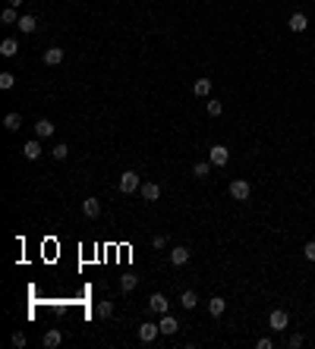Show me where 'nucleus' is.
I'll return each instance as SVG.
<instances>
[{"label": "nucleus", "mask_w": 315, "mask_h": 349, "mask_svg": "<svg viewBox=\"0 0 315 349\" xmlns=\"http://www.w3.org/2000/svg\"><path fill=\"white\" fill-rule=\"evenodd\" d=\"M139 189H142L139 173H135V170H123V173H120V192L130 195V192H139Z\"/></svg>", "instance_id": "f257e3e1"}, {"label": "nucleus", "mask_w": 315, "mask_h": 349, "mask_svg": "<svg viewBox=\"0 0 315 349\" xmlns=\"http://www.w3.org/2000/svg\"><path fill=\"white\" fill-rule=\"evenodd\" d=\"M208 160H211V167H224L227 160H230V148H224V145H211V148H208Z\"/></svg>", "instance_id": "f03ea898"}, {"label": "nucleus", "mask_w": 315, "mask_h": 349, "mask_svg": "<svg viewBox=\"0 0 315 349\" xmlns=\"http://www.w3.org/2000/svg\"><path fill=\"white\" fill-rule=\"evenodd\" d=\"M249 192H252V186L246 180H233L230 183V198L233 201H246V198H249Z\"/></svg>", "instance_id": "7ed1b4c3"}, {"label": "nucleus", "mask_w": 315, "mask_h": 349, "mask_svg": "<svg viewBox=\"0 0 315 349\" xmlns=\"http://www.w3.org/2000/svg\"><path fill=\"white\" fill-rule=\"evenodd\" d=\"M268 324H271V330H287V324H290V314H287L284 309H274L268 314Z\"/></svg>", "instance_id": "20e7f679"}, {"label": "nucleus", "mask_w": 315, "mask_h": 349, "mask_svg": "<svg viewBox=\"0 0 315 349\" xmlns=\"http://www.w3.org/2000/svg\"><path fill=\"white\" fill-rule=\"evenodd\" d=\"M186 261H189V249H186V245H174V249H170V265L183 268Z\"/></svg>", "instance_id": "39448f33"}, {"label": "nucleus", "mask_w": 315, "mask_h": 349, "mask_svg": "<svg viewBox=\"0 0 315 349\" xmlns=\"http://www.w3.org/2000/svg\"><path fill=\"white\" fill-rule=\"evenodd\" d=\"M158 334H161V324H151V321H145V324L139 327V340H142V343H155Z\"/></svg>", "instance_id": "423d86ee"}, {"label": "nucleus", "mask_w": 315, "mask_h": 349, "mask_svg": "<svg viewBox=\"0 0 315 349\" xmlns=\"http://www.w3.org/2000/svg\"><path fill=\"white\" fill-rule=\"evenodd\" d=\"M177 330H180V321H177L170 311H164V314H161V334L170 337V334H177Z\"/></svg>", "instance_id": "0eeeda50"}, {"label": "nucleus", "mask_w": 315, "mask_h": 349, "mask_svg": "<svg viewBox=\"0 0 315 349\" xmlns=\"http://www.w3.org/2000/svg\"><path fill=\"white\" fill-rule=\"evenodd\" d=\"M148 309L158 311V314H164V311H167V296H164V293H151V296H148Z\"/></svg>", "instance_id": "6e6552de"}, {"label": "nucleus", "mask_w": 315, "mask_h": 349, "mask_svg": "<svg viewBox=\"0 0 315 349\" xmlns=\"http://www.w3.org/2000/svg\"><path fill=\"white\" fill-rule=\"evenodd\" d=\"M287 25H290V32H296V35H300V32H306V29H309V19H306V13H293Z\"/></svg>", "instance_id": "1a4fd4ad"}, {"label": "nucleus", "mask_w": 315, "mask_h": 349, "mask_svg": "<svg viewBox=\"0 0 315 349\" xmlns=\"http://www.w3.org/2000/svg\"><path fill=\"white\" fill-rule=\"evenodd\" d=\"M142 198H145V201H158L161 198V186L158 183H142Z\"/></svg>", "instance_id": "9d476101"}, {"label": "nucleus", "mask_w": 315, "mask_h": 349, "mask_svg": "<svg viewBox=\"0 0 315 349\" xmlns=\"http://www.w3.org/2000/svg\"><path fill=\"white\" fill-rule=\"evenodd\" d=\"M192 95L208 98V95H211V79H205V76H202V79H195V82H192Z\"/></svg>", "instance_id": "9b49d317"}, {"label": "nucleus", "mask_w": 315, "mask_h": 349, "mask_svg": "<svg viewBox=\"0 0 315 349\" xmlns=\"http://www.w3.org/2000/svg\"><path fill=\"white\" fill-rule=\"evenodd\" d=\"M224 311H227V302L221 299V296H215V299H208V314H211V318H221Z\"/></svg>", "instance_id": "f8f14e48"}, {"label": "nucleus", "mask_w": 315, "mask_h": 349, "mask_svg": "<svg viewBox=\"0 0 315 349\" xmlns=\"http://www.w3.org/2000/svg\"><path fill=\"white\" fill-rule=\"evenodd\" d=\"M54 135V123L50 120H38L35 123V139H50Z\"/></svg>", "instance_id": "ddd939ff"}, {"label": "nucleus", "mask_w": 315, "mask_h": 349, "mask_svg": "<svg viewBox=\"0 0 315 349\" xmlns=\"http://www.w3.org/2000/svg\"><path fill=\"white\" fill-rule=\"evenodd\" d=\"M45 63H47V66H60V63H63V50H60V47H47V50H45Z\"/></svg>", "instance_id": "4468645a"}, {"label": "nucleus", "mask_w": 315, "mask_h": 349, "mask_svg": "<svg viewBox=\"0 0 315 349\" xmlns=\"http://www.w3.org/2000/svg\"><path fill=\"white\" fill-rule=\"evenodd\" d=\"M41 343H45L47 349H57V346L63 343V334H60V330L54 327V330H47V334H45V340H41Z\"/></svg>", "instance_id": "2eb2a0df"}, {"label": "nucleus", "mask_w": 315, "mask_h": 349, "mask_svg": "<svg viewBox=\"0 0 315 349\" xmlns=\"http://www.w3.org/2000/svg\"><path fill=\"white\" fill-rule=\"evenodd\" d=\"M22 155L29 157V160H38L41 157V142L38 139H32V142H25V148H22Z\"/></svg>", "instance_id": "dca6fc26"}, {"label": "nucleus", "mask_w": 315, "mask_h": 349, "mask_svg": "<svg viewBox=\"0 0 315 349\" xmlns=\"http://www.w3.org/2000/svg\"><path fill=\"white\" fill-rule=\"evenodd\" d=\"M35 29H38V19H35V16H29V13H25V16H19V32H25V35H32Z\"/></svg>", "instance_id": "f3484780"}, {"label": "nucleus", "mask_w": 315, "mask_h": 349, "mask_svg": "<svg viewBox=\"0 0 315 349\" xmlns=\"http://www.w3.org/2000/svg\"><path fill=\"white\" fill-rule=\"evenodd\" d=\"M0 54H3V57H16V54H19L16 38H3V41H0Z\"/></svg>", "instance_id": "a211bd4d"}, {"label": "nucleus", "mask_w": 315, "mask_h": 349, "mask_svg": "<svg viewBox=\"0 0 315 349\" xmlns=\"http://www.w3.org/2000/svg\"><path fill=\"white\" fill-rule=\"evenodd\" d=\"M82 214H85V217H98V214H101L98 198H85V201H82Z\"/></svg>", "instance_id": "6ab92c4d"}, {"label": "nucleus", "mask_w": 315, "mask_h": 349, "mask_svg": "<svg viewBox=\"0 0 315 349\" xmlns=\"http://www.w3.org/2000/svg\"><path fill=\"white\" fill-rule=\"evenodd\" d=\"M19 126H22V116L16 114V110H13V114H6V116H3V129L16 132V129H19Z\"/></svg>", "instance_id": "aec40b11"}, {"label": "nucleus", "mask_w": 315, "mask_h": 349, "mask_svg": "<svg viewBox=\"0 0 315 349\" xmlns=\"http://www.w3.org/2000/svg\"><path fill=\"white\" fill-rule=\"evenodd\" d=\"M180 305H183V309H189V311H192L195 305H199V296H195L192 289H186V293L180 296Z\"/></svg>", "instance_id": "412c9836"}, {"label": "nucleus", "mask_w": 315, "mask_h": 349, "mask_svg": "<svg viewBox=\"0 0 315 349\" xmlns=\"http://www.w3.org/2000/svg\"><path fill=\"white\" fill-rule=\"evenodd\" d=\"M208 173H211V160H199V164L192 167V176H199V180H205Z\"/></svg>", "instance_id": "4be33fe9"}, {"label": "nucleus", "mask_w": 315, "mask_h": 349, "mask_svg": "<svg viewBox=\"0 0 315 349\" xmlns=\"http://www.w3.org/2000/svg\"><path fill=\"white\" fill-rule=\"evenodd\" d=\"M0 22H3V25H13V22H19V13H16V6H6V10L0 13Z\"/></svg>", "instance_id": "5701e85b"}, {"label": "nucleus", "mask_w": 315, "mask_h": 349, "mask_svg": "<svg viewBox=\"0 0 315 349\" xmlns=\"http://www.w3.org/2000/svg\"><path fill=\"white\" fill-rule=\"evenodd\" d=\"M135 283H139V280H135L133 274H123V277H120V289H123V293H133Z\"/></svg>", "instance_id": "b1692460"}, {"label": "nucleus", "mask_w": 315, "mask_h": 349, "mask_svg": "<svg viewBox=\"0 0 315 349\" xmlns=\"http://www.w3.org/2000/svg\"><path fill=\"white\" fill-rule=\"evenodd\" d=\"M13 85H16V76H13V73H0V88H3V91H10Z\"/></svg>", "instance_id": "393cba45"}, {"label": "nucleus", "mask_w": 315, "mask_h": 349, "mask_svg": "<svg viewBox=\"0 0 315 349\" xmlns=\"http://www.w3.org/2000/svg\"><path fill=\"white\" fill-rule=\"evenodd\" d=\"M50 155H54L57 160H66V155H70V148H66V145L60 142V145H54V148H50Z\"/></svg>", "instance_id": "a878e982"}, {"label": "nucleus", "mask_w": 315, "mask_h": 349, "mask_svg": "<svg viewBox=\"0 0 315 349\" xmlns=\"http://www.w3.org/2000/svg\"><path fill=\"white\" fill-rule=\"evenodd\" d=\"M98 314H101V318H110V314H114V302H101L98 305Z\"/></svg>", "instance_id": "bb28decb"}, {"label": "nucleus", "mask_w": 315, "mask_h": 349, "mask_svg": "<svg viewBox=\"0 0 315 349\" xmlns=\"http://www.w3.org/2000/svg\"><path fill=\"white\" fill-rule=\"evenodd\" d=\"M221 110H224L221 101H208V116H221Z\"/></svg>", "instance_id": "cd10ccee"}, {"label": "nucleus", "mask_w": 315, "mask_h": 349, "mask_svg": "<svg viewBox=\"0 0 315 349\" xmlns=\"http://www.w3.org/2000/svg\"><path fill=\"white\" fill-rule=\"evenodd\" d=\"M303 255H306V261H315V239L303 245Z\"/></svg>", "instance_id": "c85d7f7f"}, {"label": "nucleus", "mask_w": 315, "mask_h": 349, "mask_svg": "<svg viewBox=\"0 0 315 349\" xmlns=\"http://www.w3.org/2000/svg\"><path fill=\"white\" fill-rule=\"evenodd\" d=\"M13 346L22 349V346H25V334H13Z\"/></svg>", "instance_id": "c756f323"}, {"label": "nucleus", "mask_w": 315, "mask_h": 349, "mask_svg": "<svg viewBox=\"0 0 315 349\" xmlns=\"http://www.w3.org/2000/svg\"><path fill=\"white\" fill-rule=\"evenodd\" d=\"M151 245H155V249H164L167 239H164V236H155V239H151Z\"/></svg>", "instance_id": "7c9ffc66"}, {"label": "nucleus", "mask_w": 315, "mask_h": 349, "mask_svg": "<svg viewBox=\"0 0 315 349\" xmlns=\"http://www.w3.org/2000/svg\"><path fill=\"white\" fill-rule=\"evenodd\" d=\"M255 346H259V349H271V337H262V340H259V343H255Z\"/></svg>", "instance_id": "2f4dec72"}, {"label": "nucleus", "mask_w": 315, "mask_h": 349, "mask_svg": "<svg viewBox=\"0 0 315 349\" xmlns=\"http://www.w3.org/2000/svg\"><path fill=\"white\" fill-rule=\"evenodd\" d=\"M290 346H293V349H296V346H303V337H300V334H293V337H290Z\"/></svg>", "instance_id": "473e14b6"}, {"label": "nucleus", "mask_w": 315, "mask_h": 349, "mask_svg": "<svg viewBox=\"0 0 315 349\" xmlns=\"http://www.w3.org/2000/svg\"><path fill=\"white\" fill-rule=\"evenodd\" d=\"M6 3H10V6H19V3H22V0H6Z\"/></svg>", "instance_id": "72a5a7b5"}]
</instances>
